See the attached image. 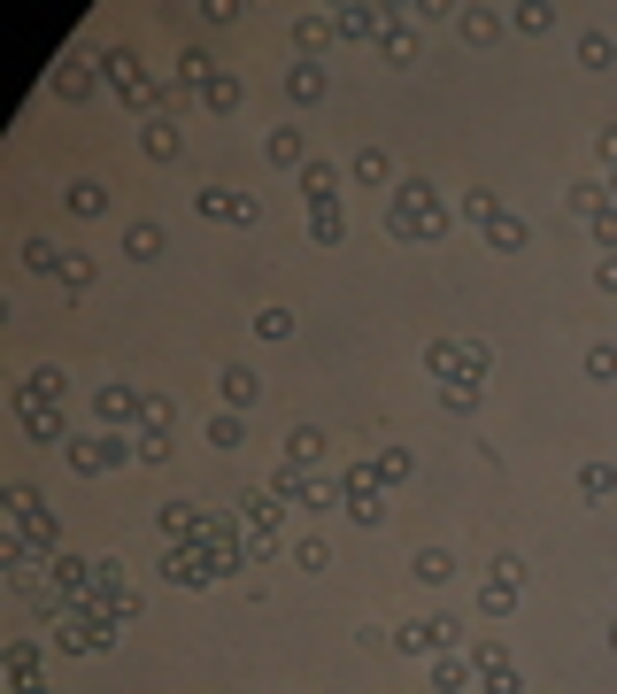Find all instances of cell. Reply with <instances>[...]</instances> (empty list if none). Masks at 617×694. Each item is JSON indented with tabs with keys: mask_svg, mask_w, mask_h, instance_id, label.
<instances>
[{
	"mask_svg": "<svg viewBox=\"0 0 617 694\" xmlns=\"http://www.w3.org/2000/svg\"><path fill=\"white\" fill-rule=\"evenodd\" d=\"M162 247H170V232L155 216H132L124 224V263H162Z\"/></svg>",
	"mask_w": 617,
	"mask_h": 694,
	"instance_id": "e0dca14e",
	"label": "cell"
},
{
	"mask_svg": "<svg viewBox=\"0 0 617 694\" xmlns=\"http://www.w3.org/2000/svg\"><path fill=\"white\" fill-rule=\"evenodd\" d=\"M609 648H617V625H609Z\"/></svg>",
	"mask_w": 617,
	"mask_h": 694,
	"instance_id": "91938a15",
	"label": "cell"
},
{
	"mask_svg": "<svg viewBox=\"0 0 617 694\" xmlns=\"http://www.w3.org/2000/svg\"><path fill=\"white\" fill-rule=\"evenodd\" d=\"M509 24H517V32H533V39H548V32H556V9H548V0H517Z\"/></svg>",
	"mask_w": 617,
	"mask_h": 694,
	"instance_id": "60d3db41",
	"label": "cell"
},
{
	"mask_svg": "<svg viewBox=\"0 0 617 694\" xmlns=\"http://www.w3.org/2000/svg\"><path fill=\"white\" fill-rule=\"evenodd\" d=\"M464 379H479V386L494 379V347L486 339H464Z\"/></svg>",
	"mask_w": 617,
	"mask_h": 694,
	"instance_id": "816d5d0a",
	"label": "cell"
},
{
	"mask_svg": "<svg viewBox=\"0 0 617 694\" xmlns=\"http://www.w3.org/2000/svg\"><path fill=\"white\" fill-rule=\"evenodd\" d=\"M340 517H347V525H363V533H379L386 517H394V509H386V486H379V471H371V456L340 471Z\"/></svg>",
	"mask_w": 617,
	"mask_h": 694,
	"instance_id": "3957f363",
	"label": "cell"
},
{
	"mask_svg": "<svg viewBox=\"0 0 617 694\" xmlns=\"http://www.w3.org/2000/svg\"><path fill=\"white\" fill-rule=\"evenodd\" d=\"M424 371H432V386H456L464 379V339H424Z\"/></svg>",
	"mask_w": 617,
	"mask_h": 694,
	"instance_id": "484cf974",
	"label": "cell"
},
{
	"mask_svg": "<svg viewBox=\"0 0 617 694\" xmlns=\"http://www.w3.org/2000/svg\"><path fill=\"white\" fill-rule=\"evenodd\" d=\"M379 32H386V9H332V39H371L379 47Z\"/></svg>",
	"mask_w": 617,
	"mask_h": 694,
	"instance_id": "44dd1931",
	"label": "cell"
},
{
	"mask_svg": "<svg viewBox=\"0 0 617 694\" xmlns=\"http://www.w3.org/2000/svg\"><path fill=\"white\" fill-rule=\"evenodd\" d=\"M47 85H54V101H70V109H77V101H94V85H101V62H85V54H62Z\"/></svg>",
	"mask_w": 617,
	"mask_h": 694,
	"instance_id": "4fadbf2b",
	"label": "cell"
},
{
	"mask_svg": "<svg viewBox=\"0 0 617 694\" xmlns=\"http://www.w3.org/2000/svg\"><path fill=\"white\" fill-rule=\"evenodd\" d=\"M486 571H494V579H509V586H525V556H494Z\"/></svg>",
	"mask_w": 617,
	"mask_h": 694,
	"instance_id": "11a10c76",
	"label": "cell"
},
{
	"mask_svg": "<svg viewBox=\"0 0 617 694\" xmlns=\"http://www.w3.org/2000/svg\"><path fill=\"white\" fill-rule=\"evenodd\" d=\"M262 154L301 178V170H309V139H301V124H271V132H262Z\"/></svg>",
	"mask_w": 617,
	"mask_h": 694,
	"instance_id": "9a60e30c",
	"label": "cell"
},
{
	"mask_svg": "<svg viewBox=\"0 0 617 694\" xmlns=\"http://www.w3.org/2000/svg\"><path fill=\"white\" fill-rule=\"evenodd\" d=\"M579 371H587L594 386H617V347H609V339H594L587 356H579Z\"/></svg>",
	"mask_w": 617,
	"mask_h": 694,
	"instance_id": "b9f144b4",
	"label": "cell"
},
{
	"mask_svg": "<svg viewBox=\"0 0 617 694\" xmlns=\"http://www.w3.org/2000/svg\"><path fill=\"white\" fill-rule=\"evenodd\" d=\"M324 39H332V16H294V47H301V62H317Z\"/></svg>",
	"mask_w": 617,
	"mask_h": 694,
	"instance_id": "ee69618b",
	"label": "cell"
},
{
	"mask_svg": "<svg viewBox=\"0 0 617 694\" xmlns=\"http://www.w3.org/2000/svg\"><path fill=\"white\" fill-rule=\"evenodd\" d=\"M0 664H9V679H16V686H32V679H39V648H32V641H16Z\"/></svg>",
	"mask_w": 617,
	"mask_h": 694,
	"instance_id": "c3c4849f",
	"label": "cell"
},
{
	"mask_svg": "<svg viewBox=\"0 0 617 694\" xmlns=\"http://www.w3.org/2000/svg\"><path fill=\"white\" fill-rule=\"evenodd\" d=\"M132 441H139V463H147V471L178 456V441H170V432H132Z\"/></svg>",
	"mask_w": 617,
	"mask_h": 694,
	"instance_id": "f907efd6",
	"label": "cell"
},
{
	"mask_svg": "<svg viewBox=\"0 0 617 694\" xmlns=\"http://www.w3.org/2000/svg\"><path fill=\"white\" fill-rule=\"evenodd\" d=\"M386 232H394L402 247H432L440 232H448V201H440L424 178H402L394 201H386Z\"/></svg>",
	"mask_w": 617,
	"mask_h": 694,
	"instance_id": "6da1fadb",
	"label": "cell"
},
{
	"mask_svg": "<svg viewBox=\"0 0 617 694\" xmlns=\"http://www.w3.org/2000/svg\"><path fill=\"white\" fill-rule=\"evenodd\" d=\"M309 239H317V247H340V239H347L340 201H309Z\"/></svg>",
	"mask_w": 617,
	"mask_h": 694,
	"instance_id": "e575fe53",
	"label": "cell"
},
{
	"mask_svg": "<svg viewBox=\"0 0 617 694\" xmlns=\"http://www.w3.org/2000/svg\"><path fill=\"white\" fill-rule=\"evenodd\" d=\"M286 463H301V471L324 463V432H317V424H294V432H286Z\"/></svg>",
	"mask_w": 617,
	"mask_h": 694,
	"instance_id": "74e56055",
	"label": "cell"
},
{
	"mask_svg": "<svg viewBox=\"0 0 617 694\" xmlns=\"http://www.w3.org/2000/svg\"><path fill=\"white\" fill-rule=\"evenodd\" d=\"M379 62H386V70H409V62H417V24H409V16H386V32H379Z\"/></svg>",
	"mask_w": 617,
	"mask_h": 694,
	"instance_id": "ac0fdd59",
	"label": "cell"
},
{
	"mask_svg": "<svg viewBox=\"0 0 617 694\" xmlns=\"http://www.w3.org/2000/svg\"><path fill=\"white\" fill-rule=\"evenodd\" d=\"M162 579L178 586V594H201V586H217V579H224V556H217V548H194V541H178V548L162 556Z\"/></svg>",
	"mask_w": 617,
	"mask_h": 694,
	"instance_id": "52a82bcc",
	"label": "cell"
},
{
	"mask_svg": "<svg viewBox=\"0 0 617 694\" xmlns=\"http://www.w3.org/2000/svg\"><path fill=\"white\" fill-rule=\"evenodd\" d=\"M571 54H579V70H587V77H609V70H617V39H609V32H579V47H571Z\"/></svg>",
	"mask_w": 617,
	"mask_h": 694,
	"instance_id": "4316f807",
	"label": "cell"
},
{
	"mask_svg": "<svg viewBox=\"0 0 617 694\" xmlns=\"http://www.w3.org/2000/svg\"><path fill=\"white\" fill-rule=\"evenodd\" d=\"M217 394H224V409H232V417H247V409L262 401V379H255L247 363H224V379H217Z\"/></svg>",
	"mask_w": 617,
	"mask_h": 694,
	"instance_id": "d6986e66",
	"label": "cell"
},
{
	"mask_svg": "<svg viewBox=\"0 0 617 694\" xmlns=\"http://www.w3.org/2000/svg\"><path fill=\"white\" fill-rule=\"evenodd\" d=\"M347 178H356V186H371V194H379V186H402V178H394V154H386V147H356V162H347Z\"/></svg>",
	"mask_w": 617,
	"mask_h": 694,
	"instance_id": "7402d4cb",
	"label": "cell"
},
{
	"mask_svg": "<svg viewBox=\"0 0 617 694\" xmlns=\"http://www.w3.org/2000/svg\"><path fill=\"white\" fill-rule=\"evenodd\" d=\"M479 239H486L494 255H525V247H533V224H525L517 209H502V201H494V209H486V224H479Z\"/></svg>",
	"mask_w": 617,
	"mask_h": 694,
	"instance_id": "5bb4252c",
	"label": "cell"
},
{
	"mask_svg": "<svg viewBox=\"0 0 617 694\" xmlns=\"http://www.w3.org/2000/svg\"><path fill=\"white\" fill-rule=\"evenodd\" d=\"M471 679H479L471 656H456V648H448V656H432V694H464Z\"/></svg>",
	"mask_w": 617,
	"mask_h": 694,
	"instance_id": "d6a6232c",
	"label": "cell"
},
{
	"mask_svg": "<svg viewBox=\"0 0 617 694\" xmlns=\"http://www.w3.org/2000/svg\"><path fill=\"white\" fill-rule=\"evenodd\" d=\"M116 641H124V625H85V618H62V633H54L62 656H109Z\"/></svg>",
	"mask_w": 617,
	"mask_h": 694,
	"instance_id": "7c38bea8",
	"label": "cell"
},
{
	"mask_svg": "<svg viewBox=\"0 0 617 694\" xmlns=\"http://www.w3.org/2000/svg\"><path fill=\"white\" fill-rule=\"evenodd\" d=\"M239 509H247V517H239V525H247V533H262V541H279V517H286V501H279L271 486H262V494H247Z\"/></svg>",
	"mask_w": 617,
	"mask_h": 694,
	"instance_id": "603a6c76",
	"label": "cell"
},
{
	"mask_svg": "<svg viewBox=\"0 0 617 694\" xmlns=\"http://www.w3.org/2000/svg\"><path fill=\"white\" fill-rule=\"evenodd\" d=\"M94 417H101L109 432H139V424H147V394H139V386H101V394H94Z\"/></svg>",
	"mask_w": 617,
	"mask_h": 694,
	"instance_id": "30bf717a",
	"label": "cell"
},
{
	"mask_svg": "<svg viewBox=\"0 0 617 694\" xmlns=\"http://www.w3.org/2000/svg\"><path fill=\"white\" fill-rule=\"evenodd\" d=\"M271 494H279L286 509H309V517L340 509V479H317V471H301V463H279V471H271Z\"/></svg>",
	"mask_w": 617,
	"mask_h": 694,
	"instance_id": "5b68a950",
	"label": "cell"
},
{
	"mask_svg": "<svg viewBox=\"0 0 617 694\" xmlns=\"http://www.w3.org/2000/svg\"><path fill=\"white\" fill-rule=\"evenodd\" d=\"M139 147H147V162H178V154H186L178 116H147V124H139Z\"/></svg>",
	"mask_w": 617,
	"mask_h": 694,
	"instance_id": "2e32d148",
	"label": "cell"
},
{
	"mask_svg": "<svg viewBox=\"0 0 617 694\" xmlns=\"http://www.w3.org/2000/svg\"><path fill=\"white\" fill-rule=\"evenodd\" d=\"M456 16H464V47H494L509 9H456Z\"/></svg>",
	"mask_w": 617,
	"mask_h": 694,
	"instance_id": "836d02e7",
	"label": "cell"
},
{
	"mask_svg": "<svg viewBox=\"0 0 617 694\" xmlns=\"http://www.w3.org/2000/svg\"><path fill=\"white\" fill-rule=\"evenodd\" d=\"M448 648H464V625L456 618H409V625H394V656L432 664V656H448Z\"/></svg>",
	"mask_w": 617,
	"mask_h": 694,
	"instance_id": "8992f818",
	"label": "cell"
},
{
	"mask_svg": "<svg viewBox=\"0 0 617 694\" xmlns=\"http://www.w3.org/2000/svg\"><path fill=\"white\" fill-rule=\"evenodd\" d=\"M239 441H247V417L217 409V417H209V448H239Z\"/></svg>",
	"mask_w": 617,
	"mask_h": 694,
	"instance_id": "bcb514c9",
	"label": "cell"
},
{
	"mask_svg": "<svg viewBox=\"0 0 617 694\" xmlns=\"http://www.w3.org/2000/svg\"><path fill=\"white\" fill-rule=\"evenodd\" d=\"M101 85H109V94L147 124V116H162V85H147V70H139V54L132 47H109L101 54Z\"/></svg>",
	"mask_w": 617,
	"mask_h": 694,
	"instance_id": "7a4b0ae2",
	"label": "cell"
},
{
	"mask_svg": "<svg viewBox=\"0 0 617 694\" xmlns=\"http://www.w3.org/2000/svg\"><path fill=\"white\" fill-rule=\"evenodd\" d=\"M239 101H247V85H239L232 70H217V77L201 85V109H209V116H239Z\"/></svg>",
	"mask_w": 617,
	"mask_h": 694,
	"instance_id": "f1b7e54d",
	"label": "cell"
},
{
	"mask_svg": "<svg viewBox=\"0 0 617 694\" xmlns=\"http://www.w3.org/2000/svg\"><path fill=\"white\" fill-rule=\"evenodd\" d=\"M517 594H525V586H509V579H494V571H486V586H479V618H486V625H502V618L517 610Z\"/></svg>",
	"mask_w": 617,
	"mask_h": 694,
	"instance_id": "1f68e13d",
	"label": "cell"
},
{
	"mask_svg": "<svg viewBox=\"0 0 617 694\" xmlns=\"http://www.w3.org/2000/svg\"><path fill=\"white\" fill-rule=\"evenodd\" d=\"M564 209H571L579 224H594V216L609 209V186H602V178H571V186H564Z\"/></svg>",
	"mask_w": 617,
	"mask_h": 694,
	"instance_id": "83f0119b",
	"label": "cell"
},
{
	"mask_svg": "<svg viewBox=\"0 0 617 694\" xmlns=\"http://www.w3.org/2000/svg\"><path fill=\"white\" fill-rule=\"evenodd\" d=\"M409 579H417V586H448V579H456L448 548H417V556H409Z\"/></svg>",
	"mask_w": 617,
	"mask_h": 694,
	"instance_id": "f35d334b",
	"label": "cell"
},
{
	"mask_svg": "<svg viewBox=\"0 0 617 694\" xmlns=\"http://www.w3.org/2000/svg\"><path fill=\"white\" fill-rule=\"evenodd\" d=\"M255 339L286 347V339H294V309H262V317H255Z\"/></svg>",
	"mask_w": 617,
	"mask_h": 694,
	"instance_id": "7dc6e473",
	"label": "cell"
},
{
	"mask_svg": "<svg viewBox=\"0 0 617 694\" xmlns=\"http://www.w3.org/2000/svg\"><path fill=\"white\" fill-rule=\"evenodd\" d=\"M62 386H70V379L39 363V371H24V386H16V401H47V409H62Z\"/></svg>",
	"mask_w": 617,
	"mask_h": 694,
	"instance_id": "d590c367",
	"label": "cell"
},
{
	"mask_svg": "<svg viewBox=\"0 0 617 694\" xmlns=\"http://www.w3.org/2000/svg\"><path fill=\"white\" fill-rule=\"evenodd\" d=\"M587 232H594V247H602V255H617V201H609V209H602Z\"/></svg>",
	"mask_w": 617,
	"mask_h": 694,
	"instance_id": "db71d44e",
	"label": "cell"
},
{
	"mask_svg": "<svg viewBox=\"0 0 617 694\" xmlns=\"http://www.w3.org/2000/svg\"><path fill=\"white\" fill-rule=\"evenodd\" d=\"M594 286H602V294H617V255H602V263H594Z\"/></svg>",
	"mask_w": 617,
	"mask_h": 694,
	"instance_id": "6f0895ef",
	"label": "cell"
},
{
	"mask_svg": "<svg viewBox=\"0 0 617 694\" xmlns=\"http://www.w3.org/2000/svg\"><path fill=\"white\" fill-rule=\"evenodd\" d=\"M371 471H379V486L394 494V486H409V479H417V456H409V448H379V456H371Z\"/></svg>",
	"mask_w": 617,
	"mask_h": 694,
	"instance_id": "8d00e7d4",
	"label": "cell"
},
{
	"mask_svg": "<svg viewBox=\"0 0 617 694\" xmlns=\"http://www.w3.org/2000/svg\"><path fill=\"white\" fill-rule=\"evenodd\" d=\"M594 162H602V170H617V124H609V132H594Z\"/></svg>",
	"mask_w": 617,
	"mask_h": 694,
	"instance_id": "9f6ffc18",
	"label": "cell"
},
{
	"mask_svg": "<svg viewBox=\"0 0 617 694\" xmlns=\"http://www.w3.org/2000/svg\"><path fill=\"white\" fill-rule=\"evenodd\" d=\"M602 186H609V201H617V170H609V178H602Z\"/></svg>",
	"mask_w": 617,
	"mask_h": 694,
	"instance_id": "680465c9",
	"label": "cell"
},
{
	"mask_svg": "<svg viewBox=\"0 0 617 694\" xmlns=\"http://www.w3.org/2000/svg\"><path fill=\"white\" fill-rule=\"evenodd\" d=\"M609 494H617V463H602V456L579 463V501H609Z\"/></svg>",
	"mask_w": 617,
	"mask_h": 694,
	"instance_id": "ab89813d",
	"label": "cell"
},
{
	"mask_svg": "<svg viewBox=\"0 0 617 694\" xmlns=\"http://www.w3.org/2000/svg\"><path fill=\"white\" fill-rule=\"evenodd\" d=\"M464 656H471V671H479V686H486V694H525V679H517V664H509V648H502V641H471Z\"/></svg>",
	"mask_w": 617,
	"mask_h": 694,
	"instance_id": "9c48e42d",
	"label": "cell"
},
{
	"mask_svg": "<svg viewBox=\"0 0 617 694\" xmlns=\"http://www.w3.org/2000/svg\"><path fill=\"white\" fill-rule=\"evenodd\" d=\"M9 401H16V394H9ZM16 424L32 432L39 448H70V441H77V432H70V417H62V409H47V401H16Z\"/></svg>",
	"mask_w": 617,
	"mask_h": 694,
	"instance_id": "8fae6325",
	"label": "cell"
},
{
	"mask_svg": "<svg viewBox=\"0 0 617 694\" xmlns=\"http://www.w3.org/2000/svg\"><path fill=\"white\" fill-rule=\"evenodd\" d=\"M85 286H94V255L70 247V263H62V294H85Z\"/></svg>",
	"mask_w": 617,
	"mask_h": 694,
	"instance_id": "681fc988",
	"label": "cell"
},
{
	"mask_svg": "<svg viewBox=\"0 0 617 694\" xmlns=\"http://www.w3.org/2000/svg\"><path fill=\"white\" fill-rule=\"evenodd\" d=\"M170 424H178V401H170V394H147V424H139V432H170Z\"/></svg>",
	"mask_w": 617,
	"mask_h": 694,
	"instance_id": "f5cc1de1",
	"label": "cell"
},
{
	"mask_svg": "<svg viewBox=\"0 0 617 694\" xmlns=\"http://www.w3.org/2000/svg\"><path fill=\"white\" fill-rule=\"evenodd\" d=\"M155 533H162L170 548L194 541V533H201V509H194V501H162V509H155Z\"/></svg>",
	"mask_w": 617,
	"mask_h": 694,
	"instance_id": "cb8c5ba5",
	"label": "cell"
},
{
	"mask_svg": "<svg viewBox=\"0 0 617 694\" xmlns=\"http://www.w3.org/2000/svg\"><path fill=\"white\" fill-rule=\"evenodd\" d=\"M62 263H70V247H54L47 232H32V239H24V271H39V278H62Z\"/></svg>",
	"mask_w": 617,
	"mask_h": 694,
	"instance_id": "4dcf8cb0",
	"label": "cell"
},
{
	"mask_svg": "<svg viewBox=\"0 0 617 694\" xmlns=\"http://www.w3.org/2000/svg\"><path fill=\"white\" fill-rule=\"evenodd\" d=\"M194 209H201L209 224H239V232H255V216H262V201H255V194H239V186H201V194H194Z\"/></svg>",
	"mask_w": 617,
	"mask_h": 694,
	"instance_id": "ba28073f",
	"label": "cell"
},
{
	"mask_svg": "<svg viewBox=\"0 0 617 694\" xmlns=\"http://www.w3.org/2000/svg\"><path fill=\"white\" fill-rule=\"evenodd\" d=\"M479 401H486V386H479V379H456V386H440V409H456V417H479Z\"/></svg>",
	"mask_w": 617,
	"mask_h": 694,
	"instance_id": "7bdbcfd3",
	"label": "cell"
},
{
	"mask_svg": "<svg viewBox=\"0 0 617 694\" xmlns=\"http://www.w3.org/2000/svg\"><path fill=\"white\" fill-rule=\"evenodd\" d=\"M62 463H70L77 479H109V471L139 463V441H132V432H85V441L62 448Z\"/></svg>",
	"mask_w": 617,
	"mask_h": 694,
	"instance_id": "277c9868",
	"label": "cell"
},
{
	"mask_svg": "<svg viewBox=\"0 0 617 694\" xmlns=\"http://www.w3.org/2000/svg\"><path fill=\"white\" fill-rule=\"evenodd\" d=\"M286 556H294L301 571H324V563H332V541H324V533H301V541H294Z\"/></svg>",
	"mask_w": 617,
	"mask_h": 694,
	"instance_id": "f6af8a7d",
	"label": "cell"
},
{
	"mask_svg": "<svg viewBox=\"0 0 617 694\" xmlns=\"http://www.w3.org/2000/svg\"><path fill=\"white\" fill-rule=\"evenodd\" d=\"M340 178H347V170H340V162H324V154H309V170H301V201H340Z\"/></svg>",
	"mask_w": 617,
	"mask_h": 694,
	"instance_id": "f546056e",
	"label": "cell"
},
{
	"mask_svg": "<svg viewBox=\"0 0 617 694\" xmlns=\"http://www.w3.org/2000/svg\"><path fill=\"white\" fill-rule=\"evenodd\" d=\"M324 85H332L324 62H294V70H286V101H294V109H317V101H324Z\"/></svg>",
	"mask_w": 617,
	"mask_h": 694,
	"instance_id": "d4e9b609",
	"label": "cell"
},
{
	"mask_svg": "<svg viewBox=\"0 0 617 694\" xmlns=\"http://www.w3.org/2000/svg\"><path fill=\"white\" fill-rule=\"evenodd\" d=\"M62 209H70L77 224H94V216H109V186H101V178H70V186H62Z\"/></svg>",
	"mask_w": 617,
	"mask_h": 694,
	"instance_id": "ffe728a7",
	"label": "cell"
}]
</instances>
